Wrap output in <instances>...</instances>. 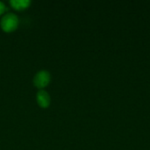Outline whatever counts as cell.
<instances>
[{
  "label": "cell",
  "mask_w": 150,
  "mask_h": 150,
  "mask_svg": "<svg viewBox=\"0 0 150 150\" xmlns=\"http://www.w3.org/2000/svg\"><path fill=\"white\" fill-rule=\"evenodd\" d=\"M0 25L3 31L6 33L13 32L14 30L17 29L18 25V18L13 13H7L4 16H3L0 21Z\"/></svg>",
  "instance_id": "6da1fadb"
},
{
  "label": "cell",
  "mask_w": 150,
  "mask_h": 150,
  "mask_svg": "<svg viewBox=\"0 0 150 150\" xmlns=\"http://www.w3.org/2000/svg\"><path fill=\"white\" fill-rule=\"evenodd\" d=\"M36 99L38 105L42 108H47L50 105V96L46 91H39L36 95Z\"/></svg>",
  "instance_id": "3957f363"
},
{
  "label": "cell",
  "mask_w": 150,
  "mask_h": 150,
  "mask_svg": "<svg viewBox=\"0 0 150 150\" xmlns=\"http://www.w3.org/2000/svg\"><path fill=\"white\" fill-rule=\"evenodd\" d=\"M50 77H51V76L48 71L40 70L39 72L36 73V75L33 77V83L37 88L42 89V88L47 86V84L50 82Z\"/></svg>",
  "instance_id": "7a4b0ae2"
},
{
  "label": "cell",
  "mask_w": 150,
  "mask_h": 150,
  "mask_svg": "<svg viewBox=\"0 0 150 150\" xmlns=\"http://www.w3.org/2000/svg\"><path fill=\"white\" fill-rule=\"evenodd\" d=\"M10 4L11 5L13 9L17 11H22L29 7V5L31 4V1L30 0H11Z\"/></svg>",
  "instance_id": "277c9868"
},
{
  "label": "cell",
  "mask_w": 150,
  "mask_h": 150,
  "mask_svg": "<svg viewBox=\"0 0 150 150\" xmlns=\"http://www.w3.org/2000/svg\"><path fill=\"white\" fill-rule=\"evenodd\" d=\"M5 9H6V7H5L4 4L0 1V15H2L5 11Z\"/></svg>",
  "instance_id": "5b68a950"
}]
</instances>
